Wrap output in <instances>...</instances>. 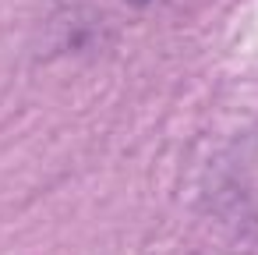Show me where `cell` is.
Returning <instances> with one entry per match:
<instances>
[]
</instances>
